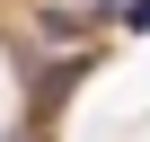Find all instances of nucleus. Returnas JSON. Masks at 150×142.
I'll return each mask as SVG.
<instances>
[{"label":"nucleus","instance_id":"f257e3e1","mask_svg":"<svg viewBox=\"0 0 150 142\" xmlns=\"http://www.w3.org/2000/svg\"><path fill=\"white\" fill-rule=\"evenodd\" d=\"M115 9H124V27H150V0H115Z\"/></svg>","mask_w":150,"mask_h":142}]
</instances>
